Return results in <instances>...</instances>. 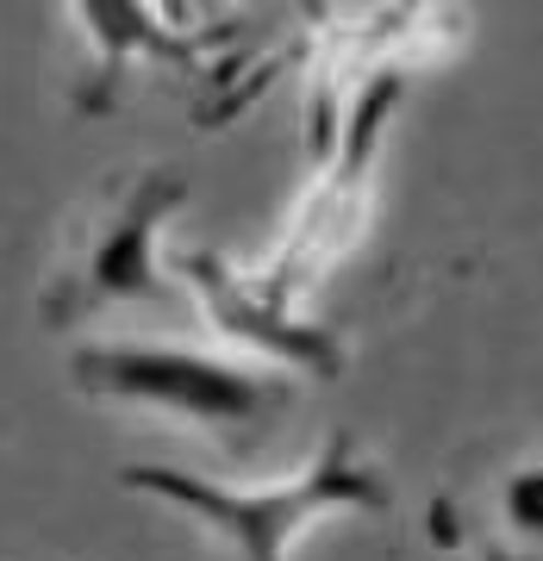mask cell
Returning a JSON list of instances; mask_svg holds the SVG:
<instances>
[{
    "label": "cell",
    "mask_w": 543,
    "mask_h": 561,
    "mask_svg": "<svg viewBox=\"0 0 543 561\" xmlns=\"http://www.w3.org/2000/svg\"><path fill=\"white\" fill-rule=\"evenodd\" d=\"M406 94L400 69H382V76H362L343 101L338 138L313 162V187L301 194V206L287 213V231L269 256L250 268L269 300L301 306L313 287H319L331 268H338L350 250L369 231V213H375V175H382L387 157V125H394V106Z\"/></svg>",
    "instance_id": "cell-4"
},
{
    "label": "cell",
    "mask_w": 543,
    "mask_h": 561,
    "mask_svg": "<svg viewBox=\"0 0 543 561\" xmlns=\"http://www.w3.org/2000/svg\"><path fill=\"white\" fill-rule=\"evenodd\" d=\"M69 387L120 412L213 431V437H250L269 431L294 405V381L244 356L219 350H188V343L150 337H94L69 350Z\"/></svg>",
    "instance_id": "cell-3"
},
{
    "label": "cell",
    "mask_w": 543,
    "mask_h": 561,
    "mask_svg": "<svg viewBox=\"0 0 543 561\" xmlns=\"http://www.w3.org/2000/svg\"><path fill=\"white\" fill-rule=\"evenodd\" d=\"M63 20H76L81 44H88L76 113H106L138 69L201 76V50L219 38L201 25H176V13H162V7H120V0H76V7H63Z\"/></svg>",
    "instance_id": "cell-6"
},
{
    "label": "cell",
    "mask_w": 543,
    "mask_h": 561,
    "mask_svg": "<svg viewBox=\"0 0 543 561\" xmlns=\"http://www.w3.org/2000/svg\"><path fill=\"white\" fill-rule=\"evenodd\" d=\"M169 280L188 287V300L201 312V324L225 343V356L262 362L287 381H338L343 375V337L331 324H313L301 306L269 300L250 268L225 262L219 250H181L169 256Z\"/></svg>",
    "instance_id": "cell-5"
},
{
    "label": "cell",
    "mask_w": 543,
    "mask_h": 561,
    "mask_svg": "<svg viewBox=\"0 0 543 561\" xmlns=\"http://www.w3.org/2000/svg\"><path fill=\"white\" fill-rule=\"evenodd\" d=\"M120 486L181 512L231 561H287L306 530L350 518V512L382 518L394 505L387 474L375 468V456H362L350 431H331L287 481L269 486L206 481V474H188V468H169V461H132V468H120Z\"/></svg>",
    "instance_id": "cell-2"
},
{
    "label": "cell",
    "mask_w": 543,
    "mask_h": 561,
    "mask_svg": "<svg viewBox=\"0 0 543 561\" xmlns=\"http://www.w3.org/2000/svg\"><path fill=\"white\" fill-rule=\"evenodd\" d=\"M188 206V175L162 162H132L101 175L57 225V250L38 280L44 331H88L125 306H162L176 294L162 231Z\"/></svg>",
    "instance_id": "cell-1"
}]
</instances>
